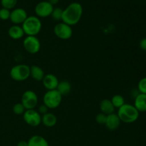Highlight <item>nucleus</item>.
Instances as JSON below:
<instances>
[{"mask_svg": "<svg viewBox=\"0 0 146 146\" xmlns=\"http://www.w3.org/2000/svg\"><path fill=\"white\" fill-rule=\"evenodd\" d=\"M84 9L80 3L74 1L68 4L63 9L62 22L69 26H74L78 24L82 17Z\"/></svg>", "mask_w": 146, "mask_h": 146, "instance_id": "1", "label": "nucleus"}, {"mask_svg": "<svg viewBox=\"0 0 146 146\" xmlns=\"http://www.w3.org/2000/svg\"><path fill=\"white\" fill-rule=\"evenodd\" d=\"M117 115H118L121 122L125 123H133L138 119L140 113L133 105L125 104L118 108Z\"/></svg>", "mask_w": 146, "mask_h": 146, "instance_id": "2", "label": "nucleus"}, {"mask_svg": "<svg viewBox=\"0 0 146 146\" xmlns=\"http://www.w3.org/2000/svg\"><path fill=\"white\" fill-rule=\"evenodd\" d=\"M24 34L27 36H36L42 28L41 19L36 16H28L25 21L21 24Z\"/></svg>", "mask_w": 146, "mask_h": 146, "instance_id": "3", "label": "nucleus"}, {"mask_svg": "<svg viewBox=\"0 0 146 146\" xmlns=\"http://www.w3.org/2000/svg\"><path fill=\"white\" fill-rule=\"evenodd\" d=\"M9 75L11 79L15 81H26L30 77V66L24 64H17L11 68Z\"/></svg>", "mask_w": 146, "mask_h": 146, "instance_id": "4", "label": "nucleus"}, {"mask_svg": "<svg viewBox=\"0 0 146 146\" xmlns=\"http://www.w3.org/2000/svg\"><path fill=\"white\" fill-rule=\"evenodd\" d=\"M62 101V96L57 90L47 91L43 96V103L48 109H55L58 108Z\"/></svg>", "mask_w": 146, "mask_h": 146, "instance_id": "5", "label": "nucleus"}, {"mask_svg": "<svg viewBox=\"0 0 146 146\" xmlns=\"http://www.w3.org/2000/svg\"><path fill=\"white\" fill-rule=\"evenodd\" d=\"M38 98L37 94L32 90H27L21 96V103L26 110L35 109L38 105Z\"/></svg>", "mask_w": 146, "mask_h": 146, "instance_id": "6", "label": "nucleus"}, {"mask_svg": "<svg viewBox=\"0 0 146 146\" xmlns=\"http://www.w3.org/2000/svg\"><path fill=\"white\" fill-rule=\"evenodd\" d=\"M23 46L29 54H36L41 49V42L37 36H27L23 41Z\"/></svg>", "mask_w": 146, "mask_h": 146, "instance_id": "7", "label": "nucleus"}, {"mask_svg": "<svg viewBox=\"0 0 146 146\" xmlns=\"http://www.w3.org/2000/svg\"><path fill=\"white\" fill-rule=\"evenodd\" d=\"M54 33L60 39L68 40L72 36L73 29L71 26L64 22H59L54 26Z\"/></svg>", "mask_w": 146, "mask_h": 146, "instance_id": "8", "label": "nucleus"}, {"mask_svg": "<svg viewBox=\"0 0 146 146\" xmlns=\"http://www.w3.org/2000/svg\"><path fill=\"white\" fill-rule=\"evenodd\" d=\"M22 115L24 122L29 126L37 127L41 123V115L36 110H26Z\"/></svg>", "mask_w": 146, "mask_h": 146, "instance_id": "9", "label": "nucleus"}, {"mask_svg": "<svg viewBox=\"0 0 146 146\" xmlns=\"http://www.w3.org/2000/svg\"><path fill=\"white\" fill-rule=\"evenodd\" d=\"M54 8V6L48 1H41L36 5L34 11L38 18H46L51 16Z\"/></svg>", "mask_w": 146, "mask_h": 146, "instance_id": "10", "label": "nucleus"}, {"mask_svg": "<svg viewBox=\"0 0 146 146\" xmlns=\"http://www.w3.org/2000/svg\"><path fill=\"white\" fill-rule=\"evenodd\" d=\"M28 17L27 11L23 8H15L11 11L10 14V21L14 24V25H20L24 23L26 19Z\"/></svg>", "mask_w": 146, "mask_h": 146, "instance_id": "11", "label": "nucleus"}, {"mask_svg": "<svg viewBox=\"0 0 146 146\" xmlns=\"http://www.w3.org/2000/svg\"><path fill=\"white\" fill-rule=\"evenodd\" d=\"M58 82V78L53 74H45L42 80L43 86L47 91L56 89Z\"/></svg>", "mask_w": 146, "mask_h": 146, "instance_id": "12", "label": "nucleus"}, {"mask_svg": "<svg viewBox=\"0 0 146 146\" xmlns=\"http://www.w3.org/2000/svg\"><path fill=\"white\" fill-rule=\"evenodd\" d=\"M121 120H120L119 117L117 115V113H111L107 115L106 121L105 125L109 131H115L119 128L120 125H121Z\"/></svg>", "mask_w": 146, "mask_h": 146, "instance_id": "13", "label": "nucleus"}, {"mask_svg": "<svg viewBox=\"0 0 146 146\" xmlns=\"http://www.w3.org/2000/svg\"><path fill=\"white\" fill-rule=\"evenodd\" d=\"M8 35L11 38L14 40H19L23 38L24 34V30L20 25H13L8 29Z\"/></svg>", "mask_w": 146, "mask_h": 146, "instance_id": "14", "label": "nucleus"}, {"mask_svg": "<svg viewBox=\"0 0 146 146\" xmlns=\"http://www.w3.org/2000/svg\"><path fill=\"white\" fill-rule=\"evenodd\" d=\"M133 106L139 113L146 112V94L139 93L135 97Z\"/></svg>", "mask_w": 146, "mask_h": 146, "instance_id": "15", "label": "nucleus"}, {"mask_svg": "<svg viewBox=\"0 0 146 146\" xmlns=\"http://www.w3.org/2000/svg\"><path fill=\"white\" fill-rule=\"evenodd\" d=\"M57 117L55 114L48 112L47 113L41 115V123L44 124L47 128L54 127L57 123Z\"/></svg>", "mask_w": 146, "mask_h": 146, "instance_id": "16", "label": "nucleus"}, {"mask_svg": "<svg viewBox=\"0 0 146 146\" xmlns=\"http://www.w3.org/2000/svg\"><path fill=\"white\" fill-rule=\"evenodd\" d=\"M45 73L42 68L37 65L30 66V76L36 81H42Z\"/></svg>", "mask_w": 146, "mask_h": 146, "instance_id": "17", "label": "nucleus"}, {"mask_svg": "<svg viewBox=\"0 0 146 146\" xmlns=\"http://www.w3.org/2000/svg\"><path fill=\"white\" fill-rule=\"evenodd\" d=\"M99 108L101 113L107 115H109V114L113 113L115 109L112 103H111V100L109 99L102 100L99 104Z\"/></svg>", "mask_w": 146, "mask_h": 146, "instance_id": "18", "label": "nucleus"}, {"mask_svg": "<svg viewBox=\"0 0 146 146\" xmlns=\"http://www.w3.org/2000/svg\"><path fill=\"white\" fill-rule=\"evenodd\" d=\"M28 146H49L48 141L41 135H34L29 139Z\"/></svg>", "mask_w": 146, "mask_h": 146, "instance_id": "19", "label": "nucleus"}, {"mask_svg": "<svg viewBox=\"0 0 146 146\" xmlns=\"http://www.w3.org/2000/svg\"><path fill=\"white\" fill-rule=\"evenodd\" d=\"M56 90L62 96H63L68 95L71 91V85L68 81L64 80V81L58 82Z\"/></svg>", "mask_w": 146, "mask_h": 146, "instance_id": "20", "label": "nucleus"}, {"mask_svg": "<svg viewBox=\"0 0 146 146\" xmlns=\"http://www.w3.org/2000/svg\"><path fill=\"white\" fill-rule=\"evenodd\" d=\"M111 101L113 105L114 108H118V109L125 104L123 96L120 95V94H115V95H114L111 99Z\"/></svg>", "mask_w": 146, "mask_h": 146, "instance_id": "21", "label": "nucleus"}, {"mask_svg": "<svg viewBox=\"0 0 146 146\" xmlns=\"http://www.w3.org/2000/svg\"><path fill=\"white\" fill-rule=\"evenodd\" d=\"M62 14H63V9L60 7H56L53 9L52 13L51 14V18L54 20L57 21H61L62 19Z\"/></svg>", "mask_w": 146, "mask_h": 146, "instance_id": "22", "label": "nucleus"}, {"mask_svg": "<svg viewBox=\"0 0 146 146\" xmlns=\"http://www.w3.org/2000/svg\"><path fill=\"white\" fill-rule=\"evenodd\" d=\"M18 0H1V4L2 8L7 9L9 10L14 9L16 7Z\"/></svg>", "mask_w": 146, "mask_h": 146, "instance_id": "23", "label": "nucleus"}, {"mask_svg": "<svg viewBox=\"0 0 146 146\" xmlns=\"http://www.w3.org/2000/svg\"><path fill=\"white\" fill-rule=\"evenodd\" d=\"M12 111L13 113H14L15 115H21L24 114L26 109L24 107V106L21 104V103H17V104H14V106H13L12 108Z\"/></svg>", "mask_w": 146, "mask_h": 146, "instance_id": "24", "label": "nucleus"}, {"mask_svg": "<svg viewBox=\"0 0 146 146\" xmlns=\"http://www.w3.org/2000/svg\"><path fill=\"white\" fill-rule=\"evenodd\" d=\"M138 91L140 94H146V77L141 78L138 84Z\"/></svg>", "mask_w": 146, "mask_h": 146, "instance_id": "25", "label": "nucleus"}, {"mask_svg": "<svg viewBox=\"0 0 146 146\" xmlns=\"http://www.w3.org/2000/svg\"><path fill=\"white\" fill-rule=\"evenodd\" d=\"M10 14H11L10 10L5 8H1L0 9V19L3 20V21L9 19Z\"/></svg>", "mask_w": 146, "mask_h": 146, "instance_id": "26", "label": "nucleus"}, {"mask_svg": "<svg viewBox=\"0 0 146 146\" xmlns=\"http://www.w3.org/2000/svg\"><path fill=\"white\" fill-rule=\"evenodd\" d=\"M107 118V115L103 113H100L98 115L96 116V121L98 123V124H101V125H105L106 121Z\"/></svg>", "mask_w": 146, "mask_h": 146, "instance_id": "27", "label": "nucleus"}, {"mask_svg": "<svg viewBox=\"0 0 146 146\" xmlns=\"http://www.w3.org/2000/svg\"><path fill=\"white\" fill-rule=\"evenodd\" d=\"M48 110H49V109L48 108V107L46 106L44 104H42V105H41V106H38V111H37L39 113L40 115H44V114L47 113L48 112Z\"/></svg>", "mask_w": 146, "mask_h": 146, "instance_id": "28", "label": "nucleus"}, {"mask_svg": "<svg viewBox=\"0 0 146 146\" xmlns=\"http://www.w3.org/2000/svg\"><path fill=\"white\" fill-rule=\"evenodd\" d=\"M139 46L143 51H146V38H143L140 41Z\"/></svg>", "mask_w": 146, "mask_h": 146, "instance_id": "29", "label": "nucleus"}, {"mask_svg": "<svg viewBox=\"0 0 146 146\" xmlns=\"http://www.w3.org/2000/svg\"><path fill=\"white\" fill-rule=\"evenodd\" d=\"M17 146H28V142L27 141H20Z\"/></svg>", "mask_w": 146, "mask_h": 146, "instance_id": "30", "label": "nucleus"}, {"mask_svg": "<svg viewBox=\"0 0 146 146\" xmlns=\"http://www.w3.org/2000/svg\"><path fill=\"white\" fill-rule=\"evenodd\" d=\"M47 1H48V2L53 6L56 5V4H57L58 2H59V0H47Z\"/></svg>", "mask_w": 146, "mask_h": 146, "instance_id": "31", "label": "nucleus"}]
</instances>
